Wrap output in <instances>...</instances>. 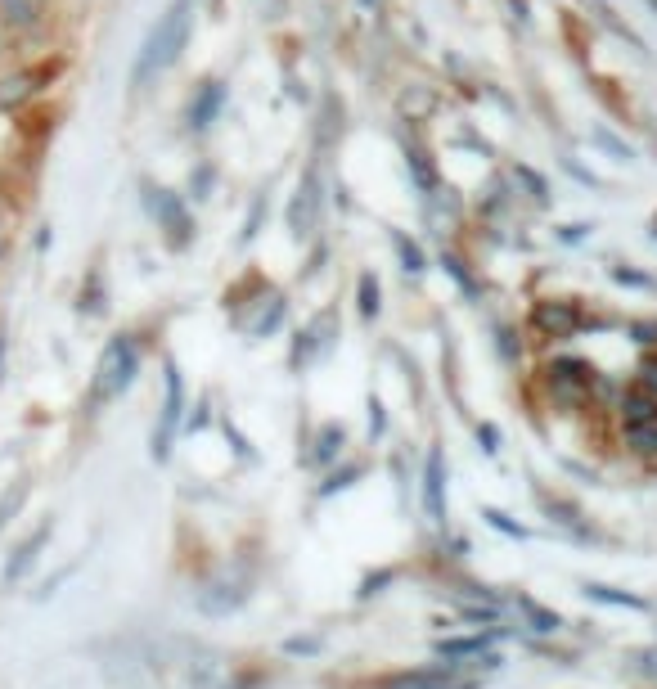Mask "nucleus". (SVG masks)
Segmentation results:
<instances>
[{
  "label": "nucleus",
  "instance_id": "nucleus-18",
  "mask_svg": "<svg viewBox=\"0 0 657 689\" xmlns=\"http://www.w3.org/2000/svg\"><path fill=\"white\" fill-rule=\"evenodd\" d=\"M333 446H338V451H342V428H324V433H320V451H315L311 460H315V464L333 460Z\"/></svg>",
  "mask_w": 657,
  "mask_h": 689
},
{
  "label": "nucleus",
  "instance_id": "nucleus-2",
  "mask_svg": "<svg viewBox=\"0 0 657 689\" xmlns=\"http://www.w3.org/2000/svg\"><path fill=\"white\" fill-rule=\"evenodd\" d=\"M135 370H140V347H135V338H113V343L104 347V356H99V374H95V397L99 401H113L122 397L126 388H131Z\"/></svg>",
  "mask_w": 657,
  "mask_h": 689
},
{
  "label": "nucleus",
  "instance_id": "nucleus-21",
  "mask_svg": "<svg viewBox=\"0 0 657 689\" xmlns=\"http://www.w3.org/2000/svg\"><path fill=\"white\" fill-rule=\"evenodd\" d=\"M441 266H446L450 275H455V284L464 293H473V280H468V271H464V262H459V257H441Z\"/></svg>",
  "mask_w": 657,
  "mask_h": 689
},
{
  "label": "nucleus",
  "instance_id": "nucleus-14",
  "mask_svg": "<svg viewBox=\"0 0 657 689\" xmlns=\"http://www.w3.org/2000/svg\"><path fill=\"white\" fill-rule=\"evenodd\" d=\"M32 77H9V82H0V109H14V104L32 100Z\"/></svg>",
  "mask_w": 657,
  "mask_h": 689
},
{
  "label": "nucleus",
  "instance_id": "nucleus-22",
  "mask_svg": "<svg viewBox=\"0 0 657 689\" xmlns=\"http://www.w3.org/2000/svg\"><path fill=\"white\" fill-rule=\"evenodd\" d=\"M594 599H603V604H630V608H644V599H630V595H612L608 586H590Z\"/></svg>",
  "mask_w": 657,
  "mask_h": 689
},
{
  "label": "nucleus",
  "instance_id": "nucleus-1",
  "mask_svg": "<svg viewBox=\"0 0 657 689\" xmlns=\"http://www.w3.org/2000/svg\"><path fill=\"white\" fill-rule=\"evenodd\" d=\"M185 28H189V0H176V5L167 10V19L153 28V37L144 41V55H140V64H135V86H144L153 73H162V68L180 55V46H185Z\"/></svg>",
  "mask_w": 657,
  "mask_h": 689
},
{
  "label": "nucleus",
  "instance_id": "nucleus-8",
  "mask_svg": "<svg viewBox=\"0 0 657 689\" xmlns=\"http://www.w3.org/2000/svg\"><path fill=\"white\" fill-rule=\"evenodd\" d=\"M621 424H657V397L648 388H630L626 397H621Z\"/></svg>",
  "mask_w": 657,
  "mask_h": 689
},
{
  "label": "nucleus",
  "instance_id": "nucleus-4",
  "mask_svg": "<svg viewBox=\"0 0 657 689\" xmlns=\"http://www.w3.org/2000/svg\"><path fill=\"white\" fill-rule=\"evenodd\" d=\"M531 325L549 338H572L576 325H581V316H576L572 302H540V307L531 311Z\"/></svg>",
  "mask_w": 657,
  "mask_h": 689
},
{
  "label": "nucleus",
  "instance_id": "nucleus-6",
  "mask_svg": "<svg viewBox=\"0 0 657 689\" xmlns=\"http://www.w3.org/2000/svg\"><path fill=\"white\" fill-rule=\"evenodd\" d=\"M180 401H185V392H180V374H176V365H167V406H162V428H158V437H153V455H167V446H171V433H176V424H180Z\"/></svg>",
  "mask_w": 657,
  "mask_h": 689
},
{
  "label": "nucleus",
  "instance_id": "nucleus-17",
  "mask_svg": "<svg viewBox=\"0 0 657 689\" xmlns=\"http://www.w3.org/2000/svg\"><path fill=\"white\" fill-rule=\"evenodd\" d=\"M518 608L527 613L531 631H558V613H545V608H536L531 599H518Z\"/></svg>",
  "mask_w": 657,
  "mask_h": 689
},
{
  "label": "nucleus",
  "instance_id": "nucleus-25",
  "mask_svg": "<svg viewBox=\"0 0 657 689\" xmlns=\"http://www.w3.org/2000/svg\"><path fill=\"white\" fill-rule=\"evenodd\" d=\"M612 275H617L621 284H635V289H648V280H644V275H635V271H612Z\"/></svg>",
  "mask_w": 657,
  "mask_h": 689
},
{
  "label": "nucleus",
  "instance_id": "nucleus-13",
  "mask_svg": "<svg viewBox=\"0 0 657 689\" xmlns=\"http://www.w3.org/2000/svg\"><path fill=\"white\" fill-rule=\"evenodd\" d=\"M45 536H50V527H41V532L32 536V541H23V545H18V559L9 563V572H5L9 581H18V577H23V568L36 559V550H41V545H45Z\"/></svg>",
  "mask_w": 657,
  "mask_h": 689
},
{
  "label": "nucleus",
  "instance_id": "nucleus-12",
  "mask_svg": "<svg viewBox=\"0 0 657 689\" xmlns=\"http://www.w3.org/2000/svg\"><path fill=\"white\" fill-rule=\"evenodd\" d=\"M36 14H41L36 0H0V19H5L9 28H32Z\"/></svg>",
  "mask_w": 657,
  "mask_h": 689
},
{
  "label": "nucleus",
  "instance_id": "nucleus-24",
  "mask_svg": "<svg viewBox=\"0 0 657 689\" xmlns=\"http://www.w3.org/2000/svg\"><path fill=\"white\" fill-rule=\"evenodd\" d=\"M518 176H522V181H527V185H531V194H536V199H540V203H545V181H540V176H536V172H531V167H518Z\"/></svg>",
  "mask_w": 657,
  "mask_h": 689
},
{
  "label": "nucleus",
  "instance_id": "nucleus-16",
  "mask_svg": "<svg viewBox=\"0 0 657 689\" xmlns=\"http://www.w3.org/2000/svg\"><path fill=\"white\" fill-rule=\"evenodd\" d=\"M392 244H396V253H401V271H405V275H419V271H423L419 244H410V239H401V235H392Z\"/></svg>",
  "mask_w": 657,
  "mask_h": 689
},
{
  "label": "nucleus",
  "instance_id": "nucleus-7",
  "mask_svg": "<svg viewBox=\"0 0 657 689\" xmlns=\"http://www.w3.org/2000/svg\"><path fill=\"white\" fill-rule=\"evenodd\" d=\"M378 689H477V680H455L450 671H414V676L383 680Z\"/></svg>",
  "mask_w": 657,
  "mask_h": 689
},
{
  "label": "nucleus",
  "instance_id": "nucleus-11",
  "mask_svg": "<svg viewBox=\"0 0 657 689\" xmlns=\"http://www.w3.org/2000/svg\"><path fill=\"white\" fill-rule=\"evenodd\" d=\"M500 631H482V635H464V640H437L441 658H473V653H486L495 644Z\"/></svg>",
  "mask_w": 657,
  "mask_h": 689
},
{
  "label": "nucleus",
  "instance_id": "nucleus-10",
  "mask_svg": "<svg viewBox=\"0 0 657 689\" xmlns=\"http://www.w3.org/2000/svg\"><path fill=\"white\" fill-rule=\"evenodd\" d=\"M221 104H225V86H221V82H207L203 91H198V100L189 104V127L203 131L207 122H212L216 113H221Z\"/></svg>",
  "mask_w": 657,
  "mask_h": 689
},
{
  "label": "nucleus",
  "instance_id": "nucleus-20",
  "mask_svg": "<svg viewBox=\"0 0 657 689\" xmlns=\"http://www.w3.org/2000/svg\"><path fill=\"white\" fill-rule=\"evenodd\" d=\"M410 167H414V176H419V190H423V194H432V185H437V176H432V167L423 163V154H419V149H410Z\"/></svg>",
  "mask_w": 657,
  "mask_h": 689
},
{
  "label": "nucleus",
  "instance_id": "nucleus-5",
  "mask_svg": "<svg viewBox=\"0 0 657 689\" xmlns=\"http://www.w3.org/2000/svg\"><path fill=\"white\" fill-rule=\"evenodd\" d=\"M423 509H428L432 523H446V464H441V451H432L428 469H423Z\"/></svg>",
  "mask_w": 657,
  "mask_h": 689
},
{
  "label": "nucleus",
  "instance_id": "nucleus-15",
  "mask_svg": "<svg viewBox=\"0 0 657 689\" xmlns=\"http://www.w3.org/2000/svg\"><path fill=\"white\" fill-rule=\"evenodd\" d=\"M626 442H630V451H639V455H657V424H630Z\"/></svg>",
  "mask_w": 657,
  "mask_h": 689
},
{
  "label": "nucleus",
  "instance_id": "nucleus-9",
  "mask_svg": "<svg viewBox=\"0 0 657 689\" xmlns=\"http://www.w3.org/2000/svg\"><path fill=\"white\" fill-rule=\"evenodd\" d=\"M153 212H158L162 226L171 230V244L185 248V239H189V217H185V208H180V203L171 199L167 190H158V199H153Z\"/></svg>",
  "mask_w": 657,
  "mask_h": 689
},
{
  "label": "nucleus",
  "instance_id": "nucleus-19",
  "mask_svg": "<svg viewBox=\"0 0 657 689\" xmlns=\"http://www.w3.org/2000/svg\"><path fill=\"white\" fill-rule=\"evenodd\" d=\"M360 316H378V284L374 280H369V275H365V280H360Z\"/></svg>",
  "mask_w": 657,
  "mask_h": 689
},
{
  "label": "nucleus",
  "instance_id": "nucleus-3",
  "mask_svg": "<svg viewBox=\"0 0 657 689\" xmlns=\"http://www.w3.org/2000/svg\"><path fill=\"white\" fill-rule=\"evenodd\" d=\"M590 383H594V370L585 361H576V356H558V361H549V388H554L563 401L590 397Z\"/></svg>",
  "mask_w": 657,
  "mask_h": 689
},
{
  "label": "nucleus",
  "instance_id": "nucleus-23",
  "mask_svg": "<svg viewBox=\"0 0 657 689\" xmlns=\"http://www.w3.org/2000/svg\"><path fill=\"white\" fill-rule=\"evenodd\" d=\"M18 500H23V487H14L5 500H0V527L9 523V514H14V509H18Z\"/></svg>",
  "mask_w": 657,
  "mask_h": 689
}]
</instances>
